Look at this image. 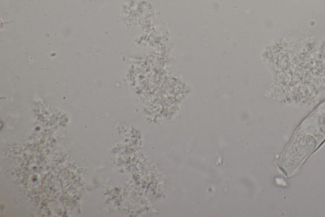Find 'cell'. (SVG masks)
Listing matches in <instances>:
<instances>
[{
    "mask_svg": "<svg viewBox=\"0 0 325 217\" xmlns=\"http://www.w3.org/2000/svg\"><path fill=\"white\" fill-rule=\"evenodd\" d=\"M324 140L325 102L298 129L292 143L282 156L279 163L281 168L288 176L293 173Z\"/></svg>",
    "mask_w": 325,
    "mask_h": 217,
    "instance_id": "6da1fadb",
    "label": "cell"
}]
</instances>
